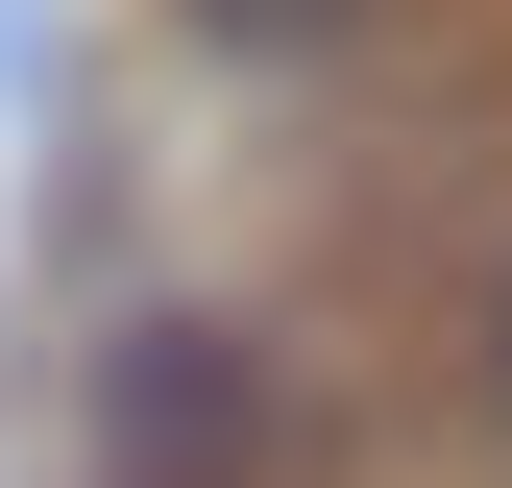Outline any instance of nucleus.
<instances>
[{"label": "nucleus", "mask_w": 512, "mask_h": 488, "mask_svg": "<svg viewBox=\"0 0 512 488\" xmlns=\"http://www.w3.org/2000/svg\"><path fill=\"white\" fill-rule=\"evenodd\" d=\"M122 440H147L171 488H196V464H244V366H220V342H147V366H122Z\"/></svg>", "instance_id": "obj_1"}, {"label": "nucleus", "mask_w": 512, "mask_h": 488, "mask_svg": "<svg viewBox=\"0 0 512 488\" xmlns=\"http://www.w3.org/2000/svg\"><path fill=\"white\" fill-rule=\"evenodd\" d=\"M196 25H220V49H342L366 0H196Z\"/></svg>", "instance_id": "obj_2"}]
</instances>
